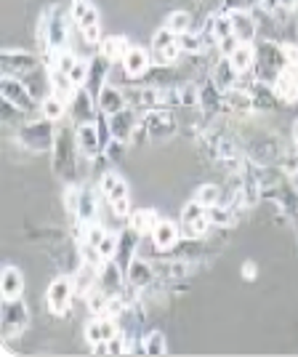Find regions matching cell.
Listing matches in <instances>:
<instances>
[{"label":"cell","mask_w":298,"mask_h":357,"mask_svg":"<svg viewBox=\"0 0 298 357\" xmlns=\"http://www.w3.org/2000/svg\"><path fill=\"white\" fill-rule=\"evenodd\" d=\"M120 64H123V73L128 75V77H141L152 67V59H149V54L144 48H134L131 45L128 54H125V59L120 61Z\"/></svg>","instance_id":"cell-22"},{"label":"cell","mask_w":298,"mask_h":357,"mask_svg":"<svg viewBox=\"0 0 298 357\" xmlns=\"http://www.w3.org/2000/svg\"><path fill=\"white\" fill-rule=\"evenodd\" d=\"M179 235H181L179 224H173L171 219H160L157 227L152 229V243H155L157 251H171L179 243Z\"/></svg>","instance_id":"cell-19"},{"label":"cell","mask_w":298,"mask_h":357,"mask_svg":"<svg viewBox=\"0 0 298 357\" xmlns=\"http://www.w3.org/2000/svg\"><path fill=\"white\" fill-rule=\"evenodd\" d=\"M99 269L96 264H83V267L77 269L72 275V285H74V294L77 296H88L93 288H99Z\"/></svg>","instance_id":"cell-21"},{"label":"cell","mask_w":298,"mask_h":357,"mask_svg":"<svg viewBox=\"0 0 298 357\" xmlns=\"http://www.w3.org/2000/svg\"><path fill=\"white\" fill-rule=\"evenodd\" d=\"M237 48H240V40L235 38V35H226V38L219 40V51H221V56H232Z\"/></svg>","instance_id":"cell-44"},{"label":"cell","mask_w":298,"mask_h":357,"mask_svg":"<svg viewBox=\"0 0 298 357\" xmlns=\"http://www.w3.org/2000/svg\"><path fill=\"white\" fill-rule=\"evenodd\" d=\"M242 275H245L248 280H253V278H256V267H253V264H251V261H248V264L242 267Z\"/></svg>","instance_id":"cell-47"},{"label":"cell","mask_w":298,"mask_h":357,"mask_svg":"<svg viewBox=\"0 0 298 357\" xmlns=\"http://www.w3.org/2000/svg\"><path fill=\"white\" fill-rule=\"evenodd\" d=\"M74 296H77V294H74L72 278H56L54 283L48 285V294H45V301H48V310H51V314L64 317V314L70 312Z\"/></svg>","instance_id":"cell-8"},{"label":"cell","mask_w":298,"mask_h":357,"mask_svg":"<svg viewBox=\"0 0 298 357\" xmlns=\"http://www.w3.org/2000/svg\"><path fill=\"white\" fill-rule=\"evenodd\" d=\"M285 67H288V56H285L283 45L269 43V40L256 45V80L274 86L277 75L283 73Z\"/></svg>","instance_id":"cell-1"},{"label":"cell","mask_w":298,"mask_h":357,"mask_svg":"<svg viewBox=\"0 0 298 357\" xmlns=\"http://www.w3.org/2000/svg\"><path fill=\"white\" fill-rule=\"evenodd\" d=\"M99 190H102L107 203L112 206V213L118 219H131V195H128L125 178L115 174V171H107L104 176H102V187Z\"/></svg>","instance_id":"cell-3"},{"label":"cell","mask_w":298,"mask_h":357,"mask_svg":"<svg viewBox=\"0 0 298 357\" xmlns=\"http://www.w3.org/2000/svg\"><path fill=\"white\" fill-rule=\"evenodd\" d=\"M64 115H70V105L64 99H59L56 93H45V99L40 102V118L59 123Z\"/></svg>","instance_id":"cell-27"},{"label":"cell","mask_w":298,"mask_h":357,"mask_svg":"<svg viewBox=\"0 0 298 357\" xmlns=\"http://www.w3.org/2000/svg\"><path fill=\"white\" fill-rule=\"evenodd\" d=\"M258 8H261L264 14H274V11L280 8V0H261V3H258Z\"/></svg>","instance_id":"cell-45"},{"label":"cell","mask_w":298,"mask_h":357,"mask_svg":"<svg viewBox=\"0 0 298 357\" xmlns=\"http://www.w3.org/2000/svg\"><path fill=\"white\" fill-rule=\"evenodd\" d=\"M179 54H181V48H179V40H176V43L171 45V48H165V51H160V54H152V56L160 61V64H173Z\"/></svg>","instance_id":"cell-43"},{"label":"cell","mask_w":298,"mask_h":357,"mask_svg":"<svg viewBox=\"0 0 298 357\" xmlns=\"http://www.w3.org/2000/svg\"><path fill=\"white\" fill-rule=\"evenodd\" d=\"M152 280H155V267L144 259H131V264L125 267V283L141 291V288H149Z\"/></svg>","instance_id":"cell-18"},{"label":"cell","mask_w":298,"mask_h":357,"mask_svg":"<svg viewBox=\"0 0 298 357\" xmlns=\"http://www.w3.org/2000/svg\"><path fill=\"white\" fill-rule=\"evenodd\" d=\"M229 22H232V32L240 43H256V35H258L256 16H251L248 11H229Z\"/></svg>","instance_id":"cell-16"},{"label":"cell","mask_w":298,"mask_h":357,"mask_svg":"<svg viewBox=\"0 0 298 357\" xmlns=\"http://www.w3.org/2000/svg\"><path fill=\"white\" fill-rule=\"evenodd\" d=\"M80 224H93L96 216H99V208H96V195L91 187H83L80 190V203H77V213H74Z\"/></svg>","instance_id":"cell-28"},{"label":"cell","mask_w":298,"mask_h":357,"mask_svg":"<svg viewBox=\"0 0 298 357\" xmlns=\"http://www.w3.org/2000/svg\"><path fill=\"white\" fill-rule=\"evenodd\" d=\"M179 105H184V107L200 105V86H194V83H184V86L179 89Z\"/></svg>","instance_id":"cell-37"},{"label":"cell","mask_w":298,"mask_h":357,"mask_svg":"<svg viewBox=\"0 0 298 357\" xmlns=\"http://www.w3.org/2000/svg\"><path fill=\"white\" fill-rule=\"evenodd\" d=\"M123 264L115 261V259H109L102 264L99 269V288L104 291L107 296H120V291H123V283H125V272H123Z\"/></svg>","instance_id":"cell-13"},{"label":"cell","mask_w":298,"mask_h":357,"mask_svg":"<svg viewBox=\"0 0 298 357\" xmlns=\"http://www.w3.org/2000/svg\"><path fill=\"white\" fill-rule=\"evenodd\" d=\"M99 109L96 105V93H91L88 89H77L74 96L70 99V118L83 126V123H93V112Z\"/></svg>","instance_id":"cell-12"},{"label":"cell","mask_w":298,"mask_h":357,"mask_svg":"<svg viewBox=\"0 0 298 357\" xmlns=\"http://www.w3.org/2000/svg\"><path fill=\"white\" fill-rule=\"evenodd\" d=\"M296 6H298V0H280V8H283V11H293Z\"/></svg>","instance_id":"cell-48"},{"label":"cell","mask_w":298,"mask_h":357,"mask_svg":"<svg viewBox=\"0 0 298 357\" xmlns=\"http://www.w3.org/2000/svg\"><path fill=\"white\" fill-rule=\"evenodd\" d=\"M128 40L125 38H120V35H109V38H102V43H99V54L107 56L109 61H123L125 59V54H128Z\"/></svg>","instance_id":"cell-25"},{"label":"cell","mask_w":298,"mask_h":357,"mask_svg":"<svg viewBox=\"0 0 298 357\" xmlns=\"http://www.w3.org/2000/svg\"><path fill=\"white\" fill-rule=\"evenodd\" d=\"M197 200L208 208V206H216V203H221V190L216 187V184H203L200 190H197Z\"/></svg>","instance_id":"cell-36"},{"label":"cell","mask_w":298,"mask_h":357,"mask_svg":"<svg viewBox=\"0 0 298 357\" xmlns=\"http://www.w3.org/2000/svg\"><path fill=\"white\" fill-rule=\"evenodd\" d=\"M144 131H147L149 139L155 142H163V139H171L176 134V118L168 112V109H147V118H144Z\"/></svg>","instance_id":"cell-9"},{"label":"cell","mask_w":298,"mask_h":357,"mask_svg":"<svg viewBox=\"0 0 298 357\" xmlns=\"http://www.w3.org/2000/svg\"><path fill=\"white\" fill-rule=\"evenodd\" d=\"M293 139H296V149H298V123L293 126Z\"/></svg>","instance_id":"cell-49"},{"label":"cell","mask_w":298,"mask_h":357,"mask_svg":"<svg viewBox=\"0 0 298 357\" xmlns=\"http://www.w3.org/2000/svg\"><path fill=\"white\" fill-rule=\"evenodd\" d=\"M226 59L232 61V67L237 70L240 75L251 73L256 67V45L253 43H240V48L232 54V56H226Z\"/></svg>","instance_id":"cell-29"},{"label":"cell","mask_w":298,"mask_h":357,"mask_svg":"<svg viewBox=\"0 0 298 357\" xmlns=\"http://www.w3.org/2000/svg\"><path fill=\"white\" fill-rule=\"evenodd\" d=\"M157 222H160V216H157L155 208H141L131 213V227H134L141 238H144V235H152V229L157 227Z\"/></svg>","instance_id":"cell-30"},{"label":"cell","mask_w":298,"mask_h":357,"mask_svg":"<svg viewBox=\"0 0 298 357\" xmlns=\"http://www.w3.org/2000/svg\"><path fill=\"white\" fill-rule=\"evenodd\" d=\"M19 142L24 147L35 149V152H43V149H54L56 142V128H54V120H35V123H22L19 128Z\"/></svg>","instance_id":"cell-6"},{"label":"cell","mask_w":298,"mask_h":357,"mask_svg":"<svg viewBox=\"0 0 298 357\" xmlns=\"http://www.w3.org/2000/svg\"><path fill=\"white\" fill-rule=\"evenodd\" d=\"M88 75H91V61L88 59H77V64L72 67L70 77L74 80V86H77V89H83V86L88 83Z\"/></svg>","instance_id":"cell-40"},{"label":"cell","mask_w":298,"mask_h":357,"mask_svg":"<svg viewBox=\"0 0 298 357\" xmlns=\"http://www.w3.org/2000/svg\"><path fill=\"white\" fill-rule=\"evenodd\" d=\"M0 67L3 75H14V77H24L27 73L38 70V56H32L27 51H3L0 54Z\"/></svg>","instance_id":"cell-11"},{"label":"cell","mask_w":298,"mask_h":357,"mask_svg":"<svg viewBox=\"0 0 298 357\" xmlns=\"http://www.w3.org/2000/svg\"><path fill=\"white\" fill-rule=\"evenodd\" d=\"M237 80H240V73L232 67V61L226 59V56H221V61L213 67V86L226 93V91L237 89Z\"/></svg>","instance_id":"cell-23"},{"label":"cell","mask_w":298,"mask_h":357,"mask_svg":"<svg viewBox=\"0 0 298 357\" xmlns=\"http://www.w3.org/2000/svg\"><path fill=\"white\" fill-rule=\"evenodd\" d=\"M165 27H168L171 32H176V35L189 32V27H192V16L187 14V11H173V14H168V19H165Z\"/></svg>","instance_id":"cell-34"},{"label":"cell","mask_w":298,"mask_h":357,"mask_svg":"<svg viewBox=\"0 0 298 357\" xmlns=\"http://www.w3.org/2000/svg\"><path fill=\"white\" fill-rule=\"evenodd\" d=\"M74 64H77V56H74L70 48H64V51H56V54H54V67L61 70V73L70 75Z\"/></svg>","instance_id":"cell-39"},{"label":"cell","mask_w":298,"mask_h":357,"mask_svg":"<svg viewBox=\"0 0 298 357\" xmlns=\"http://www.w3.org/2000/svg\"><path fill=\"white\" fill-rule=\"evenodd\" d=\"M83 229H86V243H91V245H99L102 240H104V235L109 232V229H104L99 222L93 224H83Z\"/></svg>","instance_id":"cell-41"},{"label":"cell","mask_w":298,"mask_h":357,"mask_svg":"<svg viewBox=\"0 0 298 357\" xmlns=\"http://www.w3.org/2000/svg\"><path fill=\"white\" fill-rule=\"evenodd\" d=\"M96 105H99V112H104L107 118H109V115H118L120 109H125L128 96H125L118 86H109V83H107L104 89L96 93Z\"/></svg>","instance_id":"cell-17"},{"label":"cell","mask_w":298,"mask_h":357,"mask_svg":"<svg viewBox=\"0 0 298 357\" xmlns=\"http://www.w3.org/2000/svg\"><path fill=\"white\" fill-rule=\"evenodd\" d=\"M274 93H277L283 102H296L298 99V67L296 64H288L283 73L277 75V80H274Z\"/></svg>","instance_id":"cell-20"},{"label":"cell","mask_w":298,"mask_h":357,"mask_svg":"<svg viewBox=\"0 0 298 357\" xmlns=\"http://www.w3.org/2000/svg\"><path fill=\"white\" fill-rule=\"evenodd\" d=\"M173 43H176V32H171L168 27H160L152 38V54H160V51L171 48Z\"/></svg>","instance_id":"cell-35"},{"label":"cell","mask_w":298,"mask_h":357,"mask_svg":"<svg viewBox=\"0 0 298 357\" xmlns=\"http://www.w3.org/2000/svg\"><path fill=\"white\" fill-rule=\"evenodd\" d=\"M136 128H139V118H136L134 109H120L118 115H109V131H112V139L120 142V144H125V142H131V136L136 134Z\"/></svg>","instance_id":"cell-14"},{"label":"cell","mask_w":298,"mask_h":357,"mask_svg":"<svg viewBox=\"0 0 298 357\" xmlns=\"http://www.w3.org/2000/svg\"><path fill=\"white\" fill-rule=\"evenodd\" d=\"M176 40H179V48L184 54H203L208 48L200 32H181V35H176Z\"/></svg>","instance_id":"cell-32"},{"label":"cell","mask_w":298,"mask_h":357,"mask_svg":"<svg viewBox=\"0 0 298 357\" xmlns=\"http://www.w3.org/2000/svg\"><path fill=\"white\" fill-rule=\"evenodd\" d=\"M38 40L43 48L48 51H64L67 43H70V30H67V16L61 11L59 6L51 8L48 14H43L40 19V27H38Z\"/></svg>","instance_id":"cell-2"},{"label":"cell","mask_w":298,"mask_h":357,"mask_svg":"<svg viewBox=\"0 0 298 357\" xmlns=\"http://www.w3.org/2000/svg\"><path fill=\"white\" fill-rule=\"evenodd\" d=\"M30 326V310L27 304L19 298H3V310H0V331L3 339H16L24 328Z\"/></svg>","instance_id":"cell-5"},{"label":"cell","mask_w":298,"mask_h":357,"mask_svg":"<svg viewBox=\"0 0 298 357\" xmlns=\"http://www.w3.org/2000/svg\"><path fill=\"white\" fill-rule=\"evenodd\" d=\"M208 219L213 227H226L232 222V211L221 206V203H216V206H208Z\"/></svg>","instance_id":"cell-38"},{"label":"cell","mask_w":298,"mask_h":357,"mask_svg":"<svg viewBox=\"0 0 298 357\" xmlns=\"http://www.w3.org/2000/svg\"><path fill=\"white\" fill-rule=\"evenodd\" d=\"M296 67H298V64H296Z\"/></svg>","instance_id":"cell-50"},{"label":"cell","mask_w":298,"mask_h":357,"mask_svg":"<svg viewBox=\"0 0 298 357\" xmlns=\"http://www.w3.org/2000/svg\"><path fill=\"white\" fill-rule=\"evenodd\" d=\"M224 102L232 107V109H237V112H251V109H256L253 96H251L248 91H242V89L226 91V93H224Z\"/></svg>","instance_id":"cell-31"},{"label":"cell","mask_w":298,"mask_h":357,"mask_svg":"<svg viewBox=\"0 0 298 357\" xmlns=\"http://www.w3.org/2000/svg\"><path fill=\"white\" fill-rule=\"evenodd\" d=\"M51 93H56L59 99H64L67 105H70V99L74 96V91H77V86H74V80L70 77L67 73H61V70H51Z\"/></svg>","instance_id":"cell-26"},{"label":"cell","mask_w":298,"mask_h":357,"mask_svg":"<svg viewBox=\"0 0 298 357\" xmlns=\"http://www.w3.org/2000/svg\"><path fill=\"white\" fill-rule=\"evenodd\" d=\"M141 349L147 352V355H165L168 352V344H165V336L160 331H152L144 336V344H141Z\"/></svg>","instance_id":"cell-33"},{"label":"cell","mask_w":298,"mask_h":357,"mask_svg":"<svg viewBox=\"0 0 298 357\" xmlns=\"http://www.w3.org/2000/svg\"><path fill=\"white\" fill-rule=\"evenodd\" d=\"M120 328H118V317H109V314H99L96 320H91L86 326V339L91 344H99V342H109L112 336H118Z\"/></svg>","instance_id":"cell-15"},{"label":"cell","mask_w":298,"mask_h":357,"mask_svg":"<svg viewBox=\"0 0 298 357\" xmlns=\"http://www.w3.org/2000/svg\"><path fill=\"white\" fill-rule=\"evenodd\" d=\"M70 16H72L74 24L80 27L86 43H91V45L102 43L104 35H102V24H99V11H96V6H93L91 0H72Z\"/></svg>","instance_id":"cell-4"},{"label":"cell","mask_w":298,"mask_h":357,"mask_svg":"<svg viewBox=\"0 0 298 357\" xmlns=\"http://www.w3.org/2000/svg\"><path fill=\"white\" fill-rule=\"evenodd\" d=\"M0 291L3 298H19L24 294V275L16 267H6L0 275Z\"/></svg>","instance_id":"cell-24"},{"label":"cell","mask_w":298,"mask_h":357,"mask_svg":"<svg viewBox=\"0 0 298 357\" xmlns=\"http://www.w3.org/2000/svg\"><path fill=\"white\" fill-rule=\"evenodd\" d=\"M165 278H184V275H189L192 272V267L187 264V261H171V264H165Z\"/></svg>","instance_id":"cell-42"},{"label":"cell","mask_w":298,"mask_h":357,"mask_svg":"<svg viewBox=\"0 0 298 357\" xmlns=\"http://www.w3.org/2000/svg\"><path fill=\"white\" fill-rule=\"evenodd\" d=\"M74 142H77V149H80V155L83 158H99L102 155V149H104V142H102V134H99V126H96V120L93 123H83V126H77V131H74Z\"/></svg>","instance_id":"cell-10"},{"label":"cell","mask_w":298,"mask_h":357,"mask_svg":"<svg viewBox=\"0 0 298 357\" xmlns=\"http://www.w3.org/2000/svg\"><path fill=\"white\" fill-rule=\"evenodd\" d=\"M0 96L8 99L11 105H16L22 112H40V102L32 96V91L24 86L22 77L3 75V80H0Z\"/></svg>","instance_id":"cell-7"},{"label":"cell","mask_w":298,"mask_h":357,"mask_svg":"<svg viewBox=\"0 0 298 357\" xmlns=\"http://www.w3.org/2000/svg\"><path fill=\"white\" fill-rule=\"evenodd\" d=\"M285 56H288V64H298V45H283Z\"/></svg>","instance_id":"cell-46"}]
</instances>
